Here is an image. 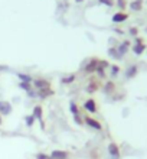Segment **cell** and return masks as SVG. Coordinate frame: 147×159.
Here are the masks:
<instances>
[{
    "instance_id": "1",
    "label": "cell",
    "mask_w": 147,
    "mask_h": 159,
    "mask_svg": "<svg viewBox=\"0 0 147 159\" xmlns=\"http://www.w3.org/2000/svg\"><path fill=\"white\" fill-rule=\"evenodd\" d=\"M84 123H87L89 127H93V129H95V130H102V125L94 117H89V116L84 117Z\"/></svg>"
},
{
    "instance_id": "2",
    "label": "cell",
    "mask_w": 147,
    "mask_h": 159,
    "mask_svg": "<svg viewBox=\"0 0 147 159\" xmlns=\"http://www.w3.org/2000/svg\"><path fill=\"white\" fill-rule=\"evenodd\" d=\"M97 68H98V59L97 58H93L88 64H87V65H85L84 72H85V74H93V72L97 71Z\"/></svg>"
},
{
    "instance_id": "3",
    "label": "cell",
    "mask_w": 147,
    "mask_h": 159,
    "mask_svg": "<svg viewBox=\"0 0 147 159\" xmlns=\"http://www.w3.org/2000/svg\"><path fill=\"white\" fill-rule=\"evenodd\" d=\"M50 158L52 159H69V152L68 151H59V149H56V151H52L50 152Z\"/></svg>"
},
{
    "instance_id": "4",
    "label": "cell",
    "mask_w": 147,
    "mask_h": 159,
    "mask_svg": "<svg viewBox=\"0 0 147 159\" xmlns=\"http://www.w3.org/2000/svg\"><path fill=\"white\" fill-rule=\"evenodd\" d=\"M84 109L88 111V113H97V103L94 98H88V100L84 103Z\"/></svg>"
},
{
    "instance_id": "5",
    "label": "cell",
    "mask_w": 147,
    "mask_h": 159,
    "mask_svg": "<svg viewBox=\"0 0 147 159\" xmlns=\"http://www.w3.org/2000/svg\"><path fill=\"white\" fill-rule=\"evenodd\" d=\"M33 85L38 90H45V88H50V83L48 80H43V78H36L33 81Z\"/></svg>"
},
{
    "instance_id": "6",
    "label": "cell",
    "mask_w": 147,
    "mask_h": 159,
    "mask_svg": "<svg viewBox=\"0 0 147 159\" xmlns=\"http://www.w3.org/2000/svg\"><path fill=\"white\" fill-rule=\"evenodd\" d=\"M33 117L35 119H38L39 121H41V126L42 127H45V123H43V113H42V106H36L33 110Z\"/></svg>"
},
{
    "instance_id": "7",
    "label": "cell",
    "mask_w": 147,
    "mask_h": 159,
    "mask_svg": "<svg viewBox=\"0 0 147 159\" xmlns=\"http://www.w3.org/2000/svg\"><path fill=\"white\" fill-rule=\"evenodd\" d=\"M127 19H128V13H126V12H118L113 16L114 23H121V22L127 20Z\"/></svg>"
},
{
    "instance_id": "8",
    "label": "cell",
    "mask_w": 147,
    "mask_h": 159,
    "mask_svg": "<svg viewBox=\"0 0 147 159\" xmlns=\"http://www.w3.org/2000/svg\"><path fill=\"white\" fill-rule=\"evenodd\" d=\"M108 153L111 156H120V153H121V152H120V148H118V145L115 142H111L108 145Z\"/></svg>"
},
{
    "instance_id": "9",
    "label": "cell",
    "mask_w": 147,
    "mask_h": 159,
    "mask_svg": "<svg viewBox=\"0 0 147 159\" xmlns=\"http://www.w3.org/2000/svg\"><path fill=\"white\" fill-rule=\"evenodd\" d=\"M12 111V106L7 101H0V114H9Z\"/></svg>"
},
{
    "instance_id": "10",
    "label": "cell",
    "mask_w": 147,
    "mask_h": 159,
    "mask_svg": "<svg viewBox=\"0 0 147 159\" xmlns=\"http://www.w3.org/2000/svg\"><path fill=\"white\" fill-rule=\"evenodd\" d=\"M136 42H137V45H134V48H133V51H134V52H136V54H137V55H140V54H141V52H143L144 49H146V46H144V43H143V39H141V38H139V39H137V41H136Z\"/></svg>"
},
{
    "instance_id": "11",
    "label": "cell",
    "mask_w": 147,
    "mask_h": 159,
    "mask_svg": "<svg viewBox=\"0 0 147 159\" xmlns=\"http://www.w3.org/2000/svg\"><path fill=\"white\" fill-rule=\"evenodd\" d=\"M100 87H101L100 81H91V83H89V85H87V88H85V90H87V93L93 94V93H95Z\"/></svg>"
},
{
    "instance_id": "12",
    "label": "cell",
    "mask_w": 147,
    "mask_h": 159,
    "mask_svg": "<svg viewBox=\"0 0 147 159\" xmlns=\"http://www.w3.org/2000/svg\"><path fill=\"white\" fill-rule=\"evenodd\" d=\"M114 90H115V83H113V81H108V83L104 84V91L107 93V94H113Z\"/></svg>"
},
{
    "instance_id": "13",
    "label": "cell",
    "mask_w": 147,
    "mask_h": 159,
    "mask_svg": "<svg viewBox=\"0 0 147 159\" xmlns=\"http://www.w3.org/2000/svg\"><path fill=\"white\" fill-rule=\"evenodd\" d=\"M136 74H137V67H136V65H131V67L127 70L126 77H127V78H133Z\"/></svg>"
},
{
    "instance_id": "14",
    "label": "cell",
    "mask_w": 147,
    "mask_h": 159,
    "mask_svg": "<svg viewBox=\"0 0 147 159\" xmlns=\"http://www.w3.org/2000/svg\"><path fill=\"white\" fill-rule=\"evenodd\" d=\"M39 94H41L39 97H42V98H46V97H49L50 94H54V91H52L50 88H45V90H39Z\"/></svg>"
},
{
    "instance_id": "15",
    "label": "cell",
    "mask_w": 147,
    "mask_h": 159,
    "mask_svg": "<svg viewBox=\"0 0 147 159\" xmlns=\"http://www.w3.org/2000/svg\"><path fill=\"white\" fill-rule=\"evenodd\" d=\"M19 87L26 90V91H29L30 88H32V84H30V81H22V83L19 84Z\"/></svg>"
},
{
    "instance_id": "16",
    "label": "cell",
    "mask_w": 147,
    "mask_h": 159,
    "mask_svg": "<svg viewBox=\"0 0 147 159\" xmlns=\"http://www.w3.org/2000/svg\"><path fill=\"white\" fill-rule=\"evenodd\" d=\"M131 7L134 9V10H140V9H141V0L133 2V3H131Z\"/></svg>"
},
{
    "instance_id": "17",
    "label": "cell",
    "mask_w": 147,
    "mask_h": 159,
    "mask_svg": "<svg viewBox=\"0 0 147 159\" xmlns=\"http://www.w3.org/2000/svg\"><path fill=\"white\" fill-rule=\"evenodd\" d=\"M71 111H72L74 114H80V109H78V106H76L74 101L71 103Z\"/></svg>"
},
{
    "instance_id": "18",
    "label": "cell",
    "mask_w": 147,
    "mask_h": 159,
    "mask_svg": "<svg viewBox=\"0 0 147 159\" xmlns=\"http://www.w3.org/2000/svg\"><path fill=\"white\" fill-rule=\"evenodd\" d=\"M33 121H35V117H33V114H32V116H28V117H26V125L29 126H32L33 125Z\"/></svg>"
},
{
    "instance_id": "19",
    "label": "cell",
    "mask_w": 147,
    "mask_h": 159,
    "mask_svg": "<svg viewBox=\"0 0 147 159\" xmlns=\"http://www.w3.org/2000/svg\"><path fill=\"white\" fill-rule=\"evenodd\" d=\"M118 6H120V9H126V6H127V0H118Z\"/></svg>"
},
{
    "instance_id": "20",
    "label": "cell",
    "mask_w": 147,
    "mask_h": 159,
    "mask_svg": "<svg viewBox=\"0 0 147 159\" xmlns=\"http://www.w3.org/2000/svg\"><path fill=\"white\" fill-rule=\"evenodd\" d=\"M111 71H113L114 75H117L118 72H120V68H118L117 65H111Z\"/></svg>"
},
{
    "instance_id": "21",
    "label": "cell",
    "mask_w": 147,
    "mask_h": 159,
    "mask_svg": "<svg viewBox=\"0 0 147 159\" xmlns=\"http://www.w3.org/2000/svg\"><path fill=\"white\" fill-rule=\"evenodd\" d=\"M100 2L107 4V6H114V0H100Z\"/></svg>"
},
{
    "instance_id": "22",
    "label": "cell",
    "mask_w": 147,
    "mask_h": 159,
    "mask_svg": "<svg viewBox=\"0 0 147 159\" xmlns=\"http://www.w3.org/2000/svg\"><path fill=\"white\" fill-rule=\"evenodd\" d=\"M74 80H75V77L71 75V77H68V78H63L62 83H63V84H65V83H71V81H74Z\"/></svg>"
},
{
    "instance_id": "23",
    "label": "cell",
    "mask_w": 147,
    "mask_h": 159,
    "mask_svg": "<svg viewBox=\"0 0 147 159\" xmlns=\"http://www.w3.org/2000/svg\"><path fill=\"white\" fill-rule=\"evenodd\" d=\"M36 159H49V156L45 155V153H38V155H36Z\"/></svg>"
},
{
    "instance_id": "24",
    "label": "cell",
    "mask_w": 147,
    "mask_h": 159,
    "mask_svg": "<svg viewBox=\"0 0 147 159\" xmlns=\"http://www.w3.org/2000/svg\"><path fill=\"white\" fill-rule=\"evenodd\" d=\"M130 32H131V35H137V29H134V28H131Z\"/></svg>"
},
{
    "instance_id": "25",
    "label": "cell",
    "mask_w": 147,
    "mask_h": 159,
    "mask_svg": "<svg viewBox=\"0 0 147 159\" xmlns=\"http://www.w3.org/2000/svg\"><path fill=\"white\" fill-rule=\"evenodd\" d=\"M2 121H3V120H2V114H0V125H2Z\"/></svg>"
},
{
    "instance_id": "26",
    "label": "cell",
    "mask_w": 147,
    "mask_h": 159,
    "mask_svg": "<svg viewBox=\"0 0 147 159\" xmlns=\"http://www.w3.org/2000/svg\"><path fill=\"white\" fill-rule=\"evenodd\" d=\"M76 2H82V0H76Z\"/></svg>"
},
{
    "instance_id": "27",
    "label": "cell",
    "mask_w": 147,
    "mask_h": 159,
    "mask_svg": "<svg viewBox=\"0 0 147 159\" xmlns=\"http://www.w3.org/2000/svg\"><path fill=\"white\" fill-rule=\"evenodd\" d=\"M49 159H52V158H50V156H49Z\"/></svg>"
}]
</instances>
